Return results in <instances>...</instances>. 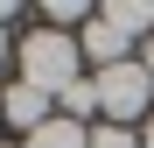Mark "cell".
<instances>
[{"mask_svg": "<svg viewBox=\"0 0 154 148\" xmlns=\"http://www.w3.org/2000/svg\"><path fill=\"white\" fill-rule=\"evenodd\" d=\"M63 113H70V120H84V113H98V85H91V78H77V85L63 92Z\"/></svg>", "mask_w": 154, "mask_h": 148, "instance_id": "52a82bcc", "label": "cell"}, {"mask_svg": "<svg viewBox=\"0 0 154 148\" xmlns=\"http://www.w3.org/2000/svg\"><path fill=\"white\" fill-rule=\"evenodd\" d=\"M126 42H133V35H126L119 21H105V14H91V21H84V35H77V49H91L98 71H105V64H126Z\"/></svg>", "mask_w": 154, "mask_h": 148, "instance_id": "3957f363", "label": "cell"}, {"mask_svg": "<svg viewBox=\"0 0 154 148\" xmlns=\"http://www.w3.org/2000/svg\"><path fill=\"white\" fill-rule=\"evenodd\" d=\"M91 85H98V113H105L112 127H133V120L154 106V78H147V64H133V57H126V64H105Z\"/></svg>", "mask_w": 154, "mask_h": 148, "instance_id": "7a4b0ae2", "label": "cell"}, {"mask_svg": "<svg viewBox=\"0 0 154 148\" xmlns=\"http://www.w3.org/2000/svg\"><path fill=\"white\" fill-rule=\"evenodd\" d=\"M91 148H147V141H133V127H112V120H105V127L91 134Z\"/></svg>", "mask_w": 154, "mask_h": 148, "instance_id": "ba28073f", "label": "cell"}, {"mask_svg": "<svg viewBox=\"0 0 154 148\" xmlns=\"http://www.w3.org/2000/svg\"><path fill=\"white\" fill-rule=\"evenodd\" d=\"M147 148H154V120H147Z\"/></svg>", "mask_w": 154, "mask_h": 148, "instance_id": "30bf717a", "label": "cell"}, {"mask_svg": "<svg viewBox=\"0 0 154 148\" xmlns=\"http://www.w3.org/2000/svg\"><path fill=\"white\" fill-rule=\"evenodd\" d=\"M140 64H147V78H154V35H147V57H140Z\"/></svg>", "mask_w": 154, "mask_h": 148, "instance_id": "9c48e42d", "label": "cell"}, {"mask_svg": "<svg viewBox=\"0 0 154 148\" xmlns=\"http://www.w3.org/2000/svg\"><path fill=\"white\" fill-rule=\"evenodd\" d=\"M0 113L14 120V127H49V92H35V85H7V99H0Z\"/></svg>", "mask_w": 154, "mask_h": 148, "instance_id": "277c9868", "label": "cell"}, {"mask_svg": "<svg viewBox=\"0 0 154 148\" xmlns=\"http://www.w3.org/2000/svg\"><path fill=\"white\" fill-rule=\"evenodd\" d=\"M0 57H7V35H0Z\"/></svg>", "mask_w": 154, "mask_h": 148, "instance_id": "8fae6325", "label": "cell"}, {"mask_svg": "<svg viewBox=\"0 0 154 148\" xmlns=\"http://www.w3.org/2000/svg\"><path fill=\"white\" fill-rule=\"evenodd\" d=\"M28 148H91V134L77 127V120H49V127L28 134Z\"/></svg>", "mask_w": 154, "mask_h": 148, "instance_id": "5b68a950", "label": "cell"}, {"mask_svg": "<svg viewBox=\"0 0 154 148\" xmlns=\"http://www.w3.org/2000/svg\"><path fill=\"white\" fill-rule=\"evenodd\" d=\"M105 21H119L126 35H140V28H154V7H133V0H112V7H105Z\"/></svg>", "mask_w": 154, "mask_h": 148, "instance_id": "8992f818", "label": "cell"}, {"mask_svg": "<svg viewBox=\"0 0 154 148\" xmlns=\"http://www.w3.org/2000/svg\"><path fill=\"white\" fill-rule=\"evenodd\" d=\"M21 85H35L49 99H63L77 85V35L63 28H42V35H21Z\"/></svg>", "mask_w": 154, "mask_h": 148, "instance_id": "6da1fadb", "label": "cell"}]
</instances>
